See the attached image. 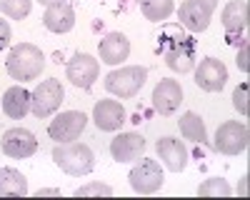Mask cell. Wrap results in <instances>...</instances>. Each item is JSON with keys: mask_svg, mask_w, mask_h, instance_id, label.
Listing matches in <instances>:
<instances>
[{"mask_svg": "<svg viewBox=\"0 0 250 200\" xmlns=\"http://www.w3.org/2000/svg\"><path fill=\"white\" fill-rule=\"evenodd\" d=\"M165 58V65L173 73H190L195 68V40L190 35L180 33L178 25H168L160 38V48H158Z\"/></svg>", "mask_w": 250, "mask_h": 200, "instance_id": "obj_1", "label": "cell"}, {"mask_svg": "<svg viewBox=\"0 0 250 200\" xmlns=\"http://www.w3.org/2000/svg\"><path fill=\"white\" fill-rule=\"evenodd\" d=\"M45 68V55L38 45L33 43H18L10 53H8V60H5V70L13 80H20V83H25V80H35L40 78Z\"/></svg>", "mask_w": 250, "mask_h": 200, "instance_id": "obj_2", "label": "cell"}, {"mask_svg": "<svg viewBox=\"0 0 250 200\" xmlns=\"http://www.w3.org/2000/svg\"><path fill=\"white\" fill-rule=\"evenodd\" d=\"M53 160L62 173H68L73 178L88 175L95 168L93 150L85 143H75V140H70V143H58L53 148Z\"/></svg>", "mask_w": 250, "mask_h": 200, "instance_id": "obj_3", "label": "cell"}, {"mask_svg": "<svg viewBox=\"0 0 250 200\" xmlns=\"http://www.w3.org/2000/svg\"><path fill=\"white\" fill-rule=\"evenodd\" d=\"M145 80H148V70L143 65H125V68H115L105 75V90L120 100H128V98H135Z\"/></svg>", "mask_w": 250, "mask_h": 200, "instance_id": "obj_4", "label": "cell"}, {"mask_svg": "<svg viewBox=\"0 0 250 200\" xmlns=\"http://www.w3.org/2000/svg\"><path fill=\"white\" fill-rule=\"evenodd\" d=\"M62 98H65V90H62L60 80H55V78L43 80V83H40V85L30 93V110H33L35 118L45 120V118H50L53 113H58Z\"/></svg>", "mask_w": 250, "mask_h": 200, "instance_id": "obj_5", "label": "cell"}, {"mask_svg": "<svg viewBox=\"0 0 250 200\" xmlns=\"http://www.w3.org/2000/svg\"><path fill=\"white\" fill-rule=\"evenodd\" d=\"M128 180H130V188L138 195H155L163 188L160 163H158V160H150V158H140L138 163L133 165Z\"/></svg>", "mask_w": 250, "mask_h": 200, "instance_id": "obj_6", "label": "cell"}, {"mask_svg": "<svg viewBox=\"0 0 250 200\" xmlns=\"http://www.w3.org/2000/svg\"><path fill=\"white\" fill-rule=\"evenodd\" d=\"M250 143V130L245 123H238V120H228L215 130V143L213 148L223 155H240L243 150H248Z\"/></svg>", "mask_w": 250, "mask_h": 200, "instance_id": "obj_7", "label": "cell"}, {"mask_svg": "<svg viewBox=\"0 0 250 200\" xmlns=\"http://www.w3.org/2000/svg\"><path fill=\"white\" fill-rule=\"evenodd\" d=\"M88 125V115L80 110H65L60 113L55 120H50L48 125V135L55 140V143H70V140H78L80 133Z\"/></svg>", "mask_w": 250, "mask_h": 200, "instance_id": "obj_8", "label": "cell"}, {"mask_svg": "<svg viewBox=\"0 0 250 200\" xmlns=\"http://www.w3.org/2000/svg\"><path fill=\"white\" fill-rule=\"evenodd\" d=\"M98 73H100V63L88 53H78L68 63V68H65L68 80L75 88H83V90L93 88V83L98 80Z\"/></svg>", "mask_w": 250, "mask_h": 200, "instance_id": "obj_9", "label": "cell"}, {"mask_svg": "<svg viewBox=\"0 0 250 200\" xmlns=\"http://www.w3.org/2000/svg\"><path fill=\"white\" fill-rule=\"evenodd\" d=\"M228 83V68L218 58H205L195 68V85L205 93H218Z\"/></svg>", "mask_w": 250, "mask_h": 200, "instance_id": "obj_10", "label": "cell"}, {"mask_svg": "<svg viewBox=\"0 0 250 200\" xmlns=\"http://www.w3.org/2000/svg\"><path fill=\"white\" fill-rule=\"evenodd\" d=\"M3 153L15 160H25L38 153V140L25 128H10L3 135Z\"/></svg>", "mask_w": 250, "mask_h": 200, "instance_id": "obj_11", "label": "cell"}, {"mask_svg": "<svg viewBox=\"0 0 250 200\" xmlns=\"http://www.w3.org/2000/svg\"><path fill=\"white\" fill-rule=\"evenodd\" d=\"M183 103V88L178 80H170V78H165L160 80V83L155 85L153 90V108L155 113L160 115H173Z\"/></svg>", "mask_w": 250, "mask_h": 200, "instance_id": "obj_12", "label": "cell"}, {"mask_svg": "<svg viewBox=\"0 0 250 200\" xmlns=\"http://www.w3.org/2000/svg\"><path fill=\"white\" fill-rule=\"evenodd\" d=\"M155 150H158V158L163 160V165L170 173H183L188 165V158H190L185 143L178 138H160L155 143Z\"/></svg>", "mask_w": 250, "mask_h": 200, "instance_id": "obj_13", "label": "cell"}, {"mask_svg": "<svg viewBox=\"0 0 250 200\" xmlns=\"http://www.w3.org/2000/svg\"><path fill=\"white\" fill-rule=\"evenodd\" d=\"M145 153V138L140 133H120L110 143V155L118 163H133Z\"/></svg>", "mask_w": 250, "mask_h": 200, "instance_id": "obj_14", "label": "cell"}, {"mask_svg": "<svg viewBox=\"0 0 250 200\" xmlns=\"http://www.w3.org/2000/svg\"><path fill=\"white\" fill-rule=\"evenodd\" d=\"M220 20H223V28L228 30V40L235 43V38L248 30V20H250L248 0H230V3L223 8Z\"/></svg>", "mask_w": 250, "mask_h": 200, "instance_id": "obj_15", "label": "cell"}, {"mask_svg": "<svg viewBox=\"0 0 250 200\" xmlns=\"http://www.w3.org/2000/svg\"><path fill=\"white\" fill-rule=\"evenodd\" d=\"M43 25L50 33H70L75 28V10L68 0H60V3H53L45 8L43 13Z\"/></svg>", "mask_w": 250, "mask_h": 200, "instance_id": "obj_16", "label": "cell"}, {"mask_svg": "<svg viewBox=\"0 0 250 200\" xmlns=\"http://www.w3.org/2000/svg\"><path fill=\"white\" fill-rule=\"evenodd\" d=\"M93 120L100 130L105 133H115L120 130V125L125 123V108L118 100H100L93 108Z\"/></svg>", "mask_w": 250, "mask_h": 200, "instance_id": "obj_17", "label": "cell"}, {"mask_svg": "<svg viewBox=\"0 0 250 200\" xmlns=\"http://www.w3.org/2000/svg\"><path fill=\"white\" fill-rule=\"evenodd\" d=\"M210 10L205 5H200L198 0H183L180 3V10H178V18H180V25L190 33H203L210 25Z\"/></svg>", "mask_w": 250, "mask_h": 200, "instance_id": "obj_18", "label": "cell"}, {"mask_svg": "<svg viewBox=\"0 0 250 200\" xmlns=\"http://www.w3.org/2000/svg\"><path fill=\"white\" fill-rule=\"evenodd\" d=\"M100 60L108 65H120L123 60H128L130 55V40L125 38L123 33H108L105 38L100 40Z\"/></svg>", "mask_w": 250, "mask_h": 200, "instance_id": "obj_19", "label": "cell"}, {"mask_svg": "<svg viewBox=\"0 0 250 200\" xmlns=\"http://www.w3.org/2000/svg\"><path fill=\"white\" fill-rule=\"evenodd\" d=\"M3 113L13 120H23L30 113V93L23 85H13L3 95Z\"/></svg>", "mask_w": 250, "mask_h": 200, "instance_id": "obj_20", "label": "cell"}, {"mask_svg": "<svg viewBox=\"0 0 250 200\" xmlns=\"http://www.w3.org/2000/svg\"><path fill=\"white\" fill-rule=\"evenodd\" d=\"M28 180L15 168H0V198H25Z\"/></svg>", "mask_w": 250, "mask_h": 200, "instance_id": "obj_21", "label": "cell"}, {"mask_svg": "<svg viewBox=\"0 0 250 200\" xmlns=\"http://www.w3.org/2000/svg\"><path fill=\"white\" fill-rule=\"evenodd\" d=\"M180 135L185 140H193V143H200L205 145L208 143V130H205V123H203V118L193 110H188L180 115Z\"/></svg>", "mask_w": 250, "mask_h": 200, "instance_id": "obj_22", "label": "cell"}, {"mask_svg": "<svg viewBox=\"0 0 250 200\" xmlns=\"http://www.w3.org/2000/svg\"><path fill=\"white\" fill-rule=\"evenodd\" d=\"M175 10V3L173 0H140V13L145 15V20L150 23H163L168 20Z\"/></svg>", "mask_w": 250, "mask_h": 200, "instance_id": "obj_23", "label": "cell"}, {"mask_svg": "<svg viewBox=\"0 0 250 200\" xmlns=\"http://www.w3.org/2000/svg\"><path fill=\"white\" fill-rule=\"evenodd\" d=\"M198 195L200 198H230L233 188L228 185L223 178H208L205 183L198 185Z\"/></svg>", "mask_w": 250, "mask_h": 200, "instance_id": "obj_24", "label": "cell"}, {"mask_svg": "<svg viewBox=\"0 0 250 200\" xmlns=\"http://www.w3.org/2000/svg\"><path fill=\"white\" fill-rule=\"evenodd\" d=\"M33 0H0V13L8 15L10 20H23L30 15Z\"/></svg>", "mask_w": 250, "mask_h": 200, "instance_id": "obj_25", "label": "cell"}, {"mask_svg": "<svg viewBox=\"0 0 250 200\" xmlns=\"http://www.w3.org/2000/svg\"><path fill=\"white\" fill-rule=\"evenodd\" d=\"M73 195H75V198H88V195H105V198H110V195H113V188L105 185V183H88V185L75 188Z\"/></svg>", "mask_w": 250, "mask_h": 200, "instance_id": "obj_26", "label": "cell"}, {"mask_svg": "<svg viewBox=\"0 0 250 200\" xmlns=\"http://www.w3.org/2000/svg\"><path fill=\"white\" fill-rule=\"evenodd\" d=\"M248 83H240L235 90H233V105L240 115H248Z\"/></svg>", "mask_w": 250, "mask_h": 200, "instance_id": "obj_27", "label": "cell"}, {"mask_svg": "<svg viewBox=\"0 0 250 200\" xmlns=\"http://www.w3.org/2000/svg\"><path fill=\"white\" fill-rule=\"evenodd\" d=\"M10 38H13V30L8 25V20L0 18V50H5L10 45Z\"/></svg>", "mask_w": 250, "mask_h": 200, "instance_id": "obj_28", "label": "cell"}, {"mask_svg": "<svg viewBox=\"0 0 250 200\" xmlns=\"http://www.w3.org/2000/svg\"><path fill=\"white\" fill-rule=\"evenodd\" d=\"M238 68H240L243 73L250 70V45H248V43L240 45V53H238Z\"/></svg>", "mask_w": 250, "mask_h": 200, "instance_id": "obj_29", "label": "cell"}, {"mask_svg": "<svg viewBox=\"0 0 250 200\" xmlns=\"http://www.w3.org/2000/svg\"><path fill=\"white\" fill-rule=\"evenodd\" d=\"M35 195H38V198H48V195H60V190H53V188H43V190H38Z\"/></svg>", "mask_w": 250, "mask_h": 200, "instance_id": "obj_30", "label": "cell"}, {"mask_svg": "<svg viewBox=\"0 0 250 200\" xmlns=\"http://www.w3.org/2000/svg\"><path fill=\"white\" fill-rule=\"evenodd\" d=\"M198 3H200V5H205V8L210 10V13H213V10L218 8V0H198Z\"/></svg>", "mask_w": 250, "mask_h": 200, "instance_id": "obj_31", "label": "cell"}, {"mask_svg": "<svg viewBox=\"0 0 250 200\" xmlns=\"http://www.w3.org/2000/svg\"><path fill=\"white\" fill-rule=\"evenodd\" d=\"M38 3H40V5H45V8H48V5H53V3H60V0H38Z\"/></svg>", "mask_w": 250, "mask_h": 200, "instance_id": "obj_32", "label": "cell"}]
</instances>
